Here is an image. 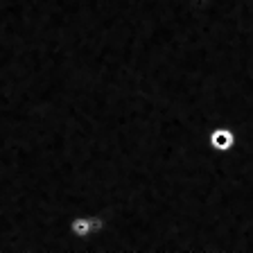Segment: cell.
I'll list each match as a JSON object with an SVG mask.
<instances>
[{
  "label": "cell",
  "instance_id": "6da1fadb",
  "mask_svg": "<svg viewBox=\"0 0 253 253\" xmlns=\"http://www.w3.org/2000/svg\"><path fill=\"white\" fill-rule=\"evenodd\" d=\"M206 142H208V147L212 149L215 154H231L233 149H235V131H233L231 126L226 125H215L208 131V136H206Z\"/></svg>",
  "mask_w": 253,
  "mask_h": 253
}]
</instances>
